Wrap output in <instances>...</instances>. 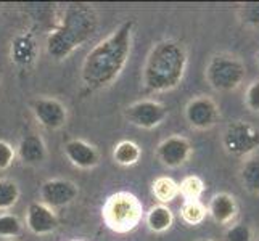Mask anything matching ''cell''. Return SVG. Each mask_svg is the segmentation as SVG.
I'll list each match as a JSON object with an SVG mask.
<instances>
[{"instance_id": "cell-14", "label": "cell", "mask_w": 259, "mask_h": 241, "mask_svg": "<svg viewBox=\"0 0 259 241\" xmlns=\"http://www.w3.org/2000/svg\"><path fill=\"white\" fill-rule=\"evenodd\" d=\"M65 155L69 163L79 169H94L100 163V155L94 145L84 140H69L65 145Z\"/></svg>"}, {"instance_id": "cell-27", "label": "cell", "mask_w": 259, "mask_h": 241, "mask_svg": "<svg viewBox=\"0 0 259 241\" xmlns=\"http://www.w3.org/2000/svg\"><path fill=\"white\" fill-rule=\"evenodd\" d=\"M243 103L246 110L253 114H259V77L253 79L245 88Z\"/></svg>"}, {"instance_id": "cell-17", "label": "cell", "mask_w": 259, "mask_h": 241, "mask_svg": "<svg viewBox=\"0 0 259 241\" xmlns=\"http://www.w3.org/2000/svg\"><path fill=\"white\" fill-rule=\"evenodd\" d=\"M238 182L246 193L259 196V155H253L240 163Z\"/></svg>"}, {"instance_id": "cell-8", "label": "cell", "mask_w": 259, "mask_h": 241, "mask_svg": "<svg viewBox=\"0 0 259 241\" xmlns=\"http://www.w3.org/2000/svg\"><path fill=\"white\" fill-rule=\"evenodd\" d=\"M124 118L129 124L136 126L139 129L151 130L169 118V110L167 106L161 102L156 100H140L124 110Z\"/></svg>"}, {"instance_id": "cell-11", "label": "cell", "mask_w": 259, "mask_h": 241, "mask_svg": "<svg viewBox=\"0 0 259 241\" xmlns=\"http://www.w3.org/2000/svg\"><path fill=\"white\" fill-rule=\"evenodd\" d=\"M32 114L42 127L58 130L68 121L66 106L57 98H39L32 103Z\"/></svg>"}, {"instance_id": "cell-26", "label": "cell", "mask_w": 259, "mask_h": 241, "mask_svg": "<svg viewBox=\"0 0 259 241\" xmlns=\"http://www.w3.org/2000/svg\"><path fill=\"white\" fill-rule=\"evenodd\" d=\"M23 230L21 220L13 214H4L0 216V238L18 236Z\"/></svg>"}, {"instance_id": "cell-29", "label": "cell", "mask_w": 259, "mask_h": 241, "mask_svg": "<svg viewBox=\"0 0 259 241\" xmlns=\"http://www.w3.org/2000/svg\"><path fill=\"white\" fill-rule=\"evenodd\" d=\"M254 61H256V66H257V69H259V49H257L256 55H254Z\"/></svg>"}, {"instance_id": "cell-20", "label": "cell", "mask_w": 259, "mask_h": 241, "mask_svg": "<svg viewBox=\"0 0 259 241\" xmlns=\"http://www.w3.org/2000/svg\"><path fill=\"white\" fill-rule=\"evenodd\" d=\"M151 190H153V195L159 201V204H167L179 196V183L171 177L161 175L155 178L153 185H151Z\"/></svg>"}, {"instance_id": "cell-6", "label": "cell", "mask_w": 259, "mask_h": 241, "mask_svg": "<svg viewBox=\"0 0 259 241\" xmlns=\"http://www.w3.org/2000/svg\"><path fill=\"white\" fill-rule=\"evenodd\" d=\"M221 145L226 155L243 161L259 151V127L245 119L229 122L222 130Z\"/></svg>"}, {"instance_id": "cell-3", "label": "cell", "mask_w": 259, "mask_h": 241, "mask_svg": "<svg viewBox=\"0 0 259 241\" xmlns=\"http://www.w3.org/2000/svg\"><path fill=\"white\" fill-rule=\"evenodd\" d=\"M98 18L92 7L87 5H68L61 12L46 40L47 53L53 60H66L76 49L92 37L97 31Z\"/></svg>"}, {"instance_id": "cell-4", "label": "cell", "mask_w": 259, "mask_h": 241, "mask_svg": "<svg viewBox=\"0 0 259 241\" xmlns=\"http://www.w3.org/2000/svg\"><path fill=\"white\" fill-rule=\"evenodd\" d=\"M246 76L248 69L245 61L235 52L221 50L212 53L204 66V79L218 93L237 92L245 84Z\"/></svg>"}, {"instance_id": "cell-10", "label": "cell", "mask_w": 259, "mask_h": 241, "mask_svg": "<svg viewBox=\"0 0 259 241\" xmlns=\"http://www.w3.org/2000/svg\"><path fill=\"white\" fill-rule=\"evenodd\" d=\"M79 195V188L74 182L66 178H52L40 186L42 203L49 208H63L73 203Z\"/></svg>"}, {"instance_id": "cell-22", "label": "cell", "mask_w": 259, "mask_h": 241, "mask_svg": "<svg viewBox=\"0 0 259 241\" xmlns=\"http://www.w3.org/2000/svg\"><path fill=\"white\" fill-rule=\"evenodd\" d=\"M204 190H206V185L198 175H187L179 183V195H182L185 201H198Z\"/></svg>"}, {"instance_id": "cell-31", "label": "cell", "mask_w": 259, "mask_h": 241, "mask_svg": "<svg viewBox=\"0 0 259 241\" xmlns=\"http://www.w3.org/2000/svg\"><path fill=\"white\" fill-rule=\"evenodd\" d=\"M74 241H82V239H74Z\"/></svg>"}, {"instance_id": "cell-32", "label": "cell", "mask_w": 259, "mask_h": 241, "mask_svg": "<svg viewBox=\"0 0 259 241\" xmlns=\"http://www.w3.org/2000/svg\"><path fill=\"white\" fill-rule=\"evenodd\" d=\"M257 241H259V236H257Z\"/></svg>"}, {"instance_id": "cell-28", "label": "cell", "mask_w": 259, "mask_h": 241, "mask_svg": "<svg viewBox=\"0 0 259 241\" xmlns=\"http://www.w3.org/2000/svg\"><path fill=\"white\" fill-rule=\"evenodd\" d=\"M16 158V150L5 140H0V171L8 169Z\"/></svg>"}, {"instance_id": "cell-5", "label": "cell", "mask_w": 259, "mask_h": 241, "mask_svg": "<svg viewBox=\"0 0 259 241\" xmlns=\"http://www.w3.org/2000/svg\"><path fill=\"white\" fill-rule=\"evenodd\" d=\"M105 225L114 233H129L142 222L144 206L136 195L118 191L108 196L102 208Z\"/></svg>"}, {"instance_id": "cell-21", "label": "cell", "mask_w": 259, "mask_h": 241, "mask_svg": "<svg viewBox=\"0 0 259 241\" xmlns=\"http://www.w3.org/2000/svg\"><path fill=\"white\" fill-rule=\"evenodd\" d=\"M235 16L243 28L259 31V2H246L237 5Z\"/></svg>"}, {"instance_id": "cell-18", "label": "cell", "mask_w": 259, "mask_h": 241, "mask_svg": "<svg viewBox=\"0 0 259 241\" xmlns=\"http://www.w3.org/2000/svg\"><path fill=\"white\" fill-rule=\"evenodd\" d=\"M145 224L155 233H164L174 224V214L166 204H155L145 214Z\"/></svg>"}, {"instance_id": "cell-2", "label": "cell", "mask_w": 259, "mask_h": 241, "mask_svg": "<svg viewBox=\"0 0 259 241\" xmlns=\"http://www.w3.org/2000/svg\"><path fill=\"white\" fill-rule=\"evenodd\" d=\"M189 68V52L177 39H163L150 49L142 68V84L148 92H171L182 84Z\"/></svg>"}, {"instance_id": "cell-16", "label": "cell", "mask_w": 259, "mask_h": 241, "mask_svg": "<svg viewBox=\"0 0 259 241\" xmlns=\"http://www.w3.org/2000/svg\"><path fill=\"white\" fill-rule=\"evenodd\" d=\"M16 155L20 156V159L26 164H40L46 161L47 148L39 135L31 133V135H26L21 138L16 150Z\"/></svg>"}, {"instance_id": "cell-23", "label": "cell", "mask_w": 259, "mask_h": 241, "mask_svg": "<svg viewBox=\"0 0 259 241\" xmlns=\"http://www.w3.org/2000/svg\"><path fill=\"white\" fill-rule=\"evenodd\" d=\"M208 211L206 206L198 200V201H184L181 208V219L185 222L187 225L196 227L206 219Z\"/></svg>"}, {"instance_id": "cell-7", "label": "cell", "mask_w": 259, "mask_h": 241, "mask_svg": "<svg viewBox=\"0 0 259 241\" xmlns=\"http://www.w3.org/2000/svg\"><path fill=\"white\" fill-rule=\"evenodd\" d=\"M184 116L193 130L206 132L216 127L221 121V106L209 95H195L187 102Z\"/></svg>"}, {"instance_id": "cell-15", "label": "cell", "mask_w": 259, "mask_h": 241, "mask_svg": "<svg viewBox=\"0 0 259 241\" xmlns=\"http://www.w3.org/2000/svg\"><path fill=\"white\" fill-rule=\"evenodd\" d=\"M37 42L32 37L31 34L24 32L16 35L12 42V49H10V57L12 61L18 66H23V68H28L31 66L35 58H37Z\"/></svg>"}, {"instance_id": "cell-1", "label": "cell", "mask_w": 259, "mask_h": 241, "mask_svg": "<svg viewBox=\"0 0 259 241\" xmlns=\"http://www.w3.org/2000/svg\"><path fill=\"white\" fill-rule=\"evenodd\" d=\"M134 21L127 20L87 53L81 66V80L89 90L113 85L126 68L132 52Z\"/></svg>"}, {"instance_id": "cell-25", "label": "cell", "mask_w": 259, "mask_h": 241, "mask_svg": "<svg viewBox=\"0 0 259 241\" xmlns=\"http://www.w3.org/2000/svg\"><path fill=\"white\" fill-rule=\"evenodd\" d=\"M226 241H256L254 230L251 225L245 224V222H234L227 227L224 233Z\"/></svg>"}, {"instance_id": "cell-9", "label": "cell", "mask_w": 259, "mask_h": 241, "mask_svg": "<svg viewBox=\"0 0 259 241\" xmlns=\"http://www.w3.org/2000/svg\"><path fill=\"white\" fill-rule=\"evenodd\" d=\"M193 155V147L189 138L182 135H171L164 138L156 148V158L164 167H182Z\"/></svg>"}, {"instance_id": "cell-24", "label": "cell", "mask_w": 259, "mask_h": 241, "mask_svg": "<svg viewBox=\"0 0 259 241\" xmlns=\"http://www.w3.org/2000/svg\"><path fill=\"white\" fill-rule=\"evenodd\" d=\"M20 200L18 185L7 178H0V211L12 209Z\"/></svg>"}, {"instance_id": "cell-30", "label": "cell", "mask_w": 259, "mask_h": 241, "mask_svg": "<svg viewBox=\"0 0 259 241\" xmlns=\"http://www.w3.org/2000/svg\"><path fill=\"white\" fill-rule=\"evenodd\" d=\"M198 241H214V239H209V238H201V239H198Z\"/></svg>"}, {"instance_id": "cell-19", "label": "cell", "mask_w": 259, "mask_h": 241, "mask_svg": "<svg viewBox=\"0 0 259 241\" xmlns=\"http://www.w3.org/2000/svg\"><path fill=\"white\" fill-rule=\"evenodd\" d=\"M142 156V148L132 140H122L113 150V159L116 164L131 167L137 164Z\"/></svg>"}, {"instance_id": "cell-12", "label": "cell", "mask_w": 259, "mask_h": 241, "mask_svg": "<svg viewBox=\"0 0 259 241\" xmlns=\"http://www.w3.org/2000/svg\"><path fill=\"white\" fill-rule=\"evenodd\" d=\"M206 211H208V216L216 222L218 225L229 227L234 224V222H237L240 206H238L237 198L232 193L219 191L211 196Z\"/></svg>"}, {"instance_id": "cell-13", "label": "cell", "mask_w": 259, "mask_h": 241, "mask_svg": "<svg viewBox=\"0 0 259 241\" xmlns=\"http://www.w3.org/2000/svg\"><path fill=\"white\" fill-rule=\"evenodd\" d=\"M26 225L32 231L34 235H49L55 231L60 225L57 214L53 212L52 208H49L44 203H31L26 212Z\"/></svg>"}]
</instances>
